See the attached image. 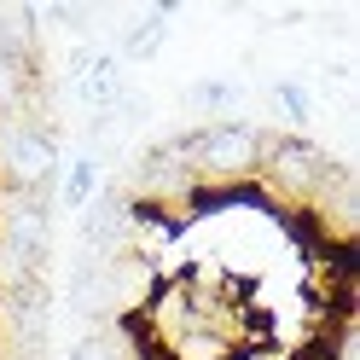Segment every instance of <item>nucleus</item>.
Segmentation results:
<instances>
[{
    "label": "nucleus",
    "instance_id": "8",
    "mask_svg": "<svg viewBox=\"0 0 360 360\" xmlns=\"http://www.w3.org/2000/svg\"><path fill=\"white\" fill-rule=\"evenodd\" d=\"M267 105H274V117H279L290 134H302V128L314 122V94H308V82H297V76H285V82L267 87Z\"/></svg>",
    "mask_w": 360,
    "mask_h": 360
},
{
    "label": "nucleus",
    "instance_id": "3",
    "mask_svg": "<svg viewBox=\"0 0 360 360\" xmlns=\"http://www.w3.org/2000/svg\"><path fill=\"white\" fill-rule=\"evenodd\" d=\"M331 163H337V157H331L326 146H314L308 134H267V140H262V169H256V180H262L267 198H279V204L314 210V198H320Z\"/></svg>",
    "mask_w": 360,
    "mask_h": 360
},
{
    "label": "nucleus",
    "instance_id": "7",
    "mask_svg": "<svg viewBox=\"0 0 360 360\" xmlns=\"http://www.w3.org/2000/svg\"><path fill=\"white\" fill-rule=\"evenodd\" d=\"M238 99H244V87H238L233 76H204V82H192V87H186V105H192V110H204L210 122H227Z\"/></svg>",
    "mask_w": 360,
    "mask_h": 360
},
{
    "label": "nucleus",
    "instance_id": "5",
    "mask_svg": "<svg viewBox=\"0 0 360 360\" xmlns=\"http://www.w3.org/2000/svg\"><path fill=\"white\" fill-rule=\"evenodd\" d=\"M169 18H174V6H157V12H146V18H134V24L122 30L117 58H128V64L157 58V47H163V35H169Z\"/></svg>",
    "mask_w": 360,
    "mask_h": 360
},
{
    "label": "nucleus",
    "instance_id": "6",
    "mask_svg": "<svg viewBox=\"0 0 360 360\" xmlns=\"http://www.w3.org/2000/svg\"><path fill=\"white\" fill-rule=\"evenodd\" d=\"M35 82H41V58H12V53H0V117L24 110V99L35 94Z\"/></svg>",
    "mask_w": 360,
    "mask_h": 360
},
{
    "label": "nucleus",
    "instance_id": "1",
    "mask_svg": "<svg viewBox=\"0 0 360 360\" xmlns=\"http://www.w3.org/2000/svg\"><path fill=\"white\" fill-rule=\"evenodd\" d=\"M174 140H180V157H186L198 192H204V186H244V180H256L267 134L244 117H227V122H204L192 134H174Z\"/></svg>",
    "mask_w": 360,
    "mask_h": 360
},
{
    "label": "nucleus",
    "instance_id": "4",
    "mask_svg": "<svg viewBox=\"0 0 360 360\" xmlns=\"http://www.w3.org/2000/svg\"><path fill=\"white\" fill-rule=\"evenodd\" d=\"M99 180H105V157L99 151L70 157V169H58V204L64 210H87L99 198Z\"/></svg>",
    "mask_w": 360,
    "mask_h": 360
},
{
    "label": "nucleus",
    "instance_id": "2",
    "mask_svg": "<svg viewBox=\"0 0 360 360\" xmlns=\"http://www.w3.org/2000/svg\"><path fill=\"white\" fill-rule=\"evenodd\" d=\"M58 122H41L30 110L0 117V192L53 198L58 186Z\"/></svg>",
    "mask_w": 360,
    "mask_h": 360
}]
</instances>
